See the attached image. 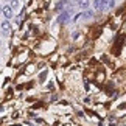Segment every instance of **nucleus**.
Instances as JSON below:
<instances>
[{"label":"nucleus","instance_id":"6e6552de","mask_svg":"<svg viewBox=\"0 0 126 126\" xmlns=\"http://www.w3.org/2000/svg\"><path fill=\"white\" fill-rule=\"evenodd\" d=\"M45 75H47V72H42V73H41V78H39V79H41V81H44V78H45Z\"/></svg>","mask_w":126,"mask_h":126},{"label":"nucleus","instance_id":"20e7f679","mask_svg":"<svg viewBox=\"0 0 126 126\" xmlns=\"http://www.w3.org/2000/svg\"><path fill=\"white\" fill-rule=\"evenodd\" d=\"M9 28H11V25H9V22L8 20H3L2 22V30L6 33V31H9Z\"/></svg>","mask_w":126,"mask_h":126},{"label":"nucleus","instance_id":"f257e3e1","mask_svg":"<svg viewBox=\"0 0 126 126\" xmlns=\"http://www.w3.org/2000/svg\"><path fill=\"white\" fill-rule=\"evenodd\" d=\"M2 14L6 17V20H8V19H11V17L14 16L13 8H11V6H3V8H2Z\"/></svg>","mask_w":126,"mask_h":126},{"label":"nucleus","instance_id":"7ed1b4c3","mask_svg":"<svg viewBox=\"0 0 126 126\" xmlns=\"http://www.w3.org/2000/svg\"><path fill=\"white\" fill-rule=\"evenodd\" d=\"M67 19H69V13H61L58 16V23H64Z\"/></svg>","mask_w":126,"mask_h":126},{"label":"nucleus","instance_id":"423d86ee","mask_svg":"<svg viewBox=\"0 0 126 126\" xmlns=\"http://www.w3.org/2000/svg\"><path fill=\"white\" fill-rule=\"evenodd\" d=\"M81 14H83V19H90L92 16H94V13L89 11V9H86V11H84V13H81Z\"/></svg>","mask_w":126,"mask_h":126},{"label":"nucleus","instance_id":"9d476101","mask_svg":"<svg viewBox=\"0 0 126 126\" xmlns=\"http://www.w3.org/2000/svg\"><path fill=\"white\" fill-rule=\"evenodd\" d=\"M0 45H2V44H0Z\"/></svg>","mask_w":126,"mask_h":126},{"label":"nucleus","instance_id":"1a4fd4ad","mask_svg":"<svg viewBox=\"0 0 126 126\" xmlns=\"http://www.w3.org/2000/svg\"><path fill=\"white\" fill-rule=\"evenodd\" d=\"M0 13H2V6H0Z\"/></svg>","mask_w":126,"mask_h":126},{"label":"nucleus","instance_id":"39448f33","mask_svg":"<svg viewBox=\"0 0 126 126\" xmlns=\"http://www.w3.org/2000/svg\"><path fill=\"white\" fill-rule=\"evenodd\" d=\"M78 5L83 9H87V6H89V0H78Z\"/></svg>","mask_w":126,"mask_h":126},{"label":"nucleus","instance_id":"f03ea898","mask_svg":"<svg viewBox=\"0 0 126 126\" xmlns=\"http://www.w3.org/2000/svg\"><path fill=\"white\" fill-rule=\"evenodd\" d=\"M108 6V0H95L94 2V8L95 9H104Z\"/></svg>","mask_w":126,"mask_h":126},{"label":"nucleus","instance_id":"0eeeda50","mask_svg":"<svg viewBox=\"0 0 126 126\" xmlns=\"http://www.w3.org/2000/svg\"><path fill=\"white\" fill-rule=\"evenodd\" d=\"M9 2H11V5H9V6H11L13 9L19 8V0H9Z\"/></svg>","mask_w":126,"mask_h":126}]
</instances>
